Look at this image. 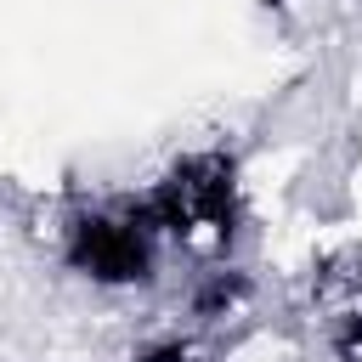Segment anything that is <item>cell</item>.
Masks as SVG:
<instances>
[{"mask_svg": "<svg viewBox=\"0 0 362 362\" xmlns=\"http://www.w3.org/2000/svg\"><path fill=\"white\" fill-rule=\"evenodd\" d=\"M232 215H238V187H232V164L221 153H198L187 164H175L153 198V221L158 232H170L175 243L215 255L232 238Z\"/></svg>", "mask_w": 362, "mask_h": 362, "instance_id": "obj_1", "label": "cell"}, {"mask_svg": "<svg viewBox=\"0 0 362 362\" xmlns=\"http://www.w3.org/2000/svg\"><path fill=\"white\" fill-rule=\"evenodd\" d=\"M153 243H158V221H153V204H113V209H96L74 226V266L96 283H136L153 272Z\"/></svg>", "mask_w": 362, "mask_h": 362, "instance_id": "obj_2", "label": "cell"}, {"mask_svg": "<svg viewBox=\"0 0 362 362\" xmlns=\"http://www.w3.org/2000/svg\"><path fill=\"white\" fill-rule=\"evenodd\" d=\"M317 311L339 362H362V249H339L317 272Z\"/></svg>", "mask_w": 362, "mask_h": 362, "instance_id": "obj_3", "label": "cell"}, {"mask_svg": "<svg viewBox=\"0 0 362 362\" xmlns=\"http://www.w3.org/2000/svg\"><path fill=\"white\" fill-rule=\"evenodd\" d=\"M153 362H187V351H164V356H153Z\"/></svg>", "mask_w": 362, "mask_h": 362, "instance_id": "obj_4", "label": "cell"}]
</instances>
